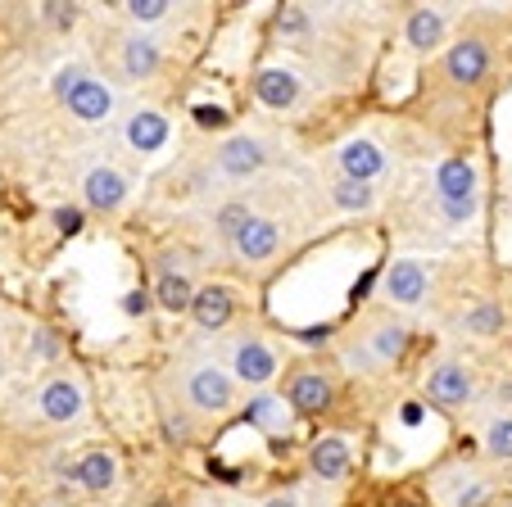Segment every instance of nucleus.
<instances>
[{
    "instance_id": "25",
    "label": "nucleus",
    "mask_w": 512,
    "mask_h": 507,
    "mask_svg": "<svg viewBox=\"0 0 512 507\" xmlns=\"http://www.w3.org/2000/svg\"><path fill=\"white\" fill-rule=\"evenodd\" d=\"M485 453L499 462H512V417L490 421V431H485Z\"/></svg>"
},
{
    "instance_id": "14",
    "label": "nucleus",
    "mask_w": 512,
    "mask_h": 507,
    "mask_svg": "<svg viewBox=\"0 0 512 507\" xmlns=\"http://www.w3.org/2000/svg\"><path fill=\"white\" fill-rule=\"evenodd\" d=\"M68 476L78 480L82 489H91V494H105V489H114V480H118V462H114V453L91 449V453H82V458L73 462Z\"/></svg>"
},
{
    "instance_id": "26",
    "label": "nucleus",
    "mask_w": 512,
    "mask_h": 507,
    "mask_svg": "<svg viewBox=\"0 0 512 507\" xmlns=\"http://www.w3.org/2000/svg\"><path fill=\"white\" fill-rule=\"evenodd\" d=\"M123 10H127V19L141 23V28H145V23H164L173 5H168V0H127Z\"/></svg>"
},
{
    "instance_id": "1",
    "label": "nucleus",
    "mask_w": 512,
    "mask_h": 507,
    "mask_svg": "<svg viewBox=\"0 0 512 507\" xmlns=\"http://www.w3.org/2000/svg\"><path fill=\"white\" fill-rule=\"evenodd\" d=\"M435 204L454 227L472 222L481 213V195H476V168L467 159H445L435 168Z\"/></svg>"
},
{
    "instance_id": "5",
    "label": "nucleus",
    "mask_w": 512,
    "mask_h": 507,
    "mask_svg": "<svg viewBox=\"0 0 512 507\" xmlns=\"http://www.w3.org/2000/svg\"><path fill=\"white\" fill-rule=\"evenodd\" d=\"M127 191H132V182H127L118 168H109V163H96V168H87V177H82V200H87V209H96V213L123 209Z\"/></svg>"
},
{
    "instance_id": "36",
    "label": "nucleus",
    "mask_w": 512,
    "mask_h": 507,
    "mask_svg": "<svg viewBox=\"0 0 512 507\" xmlns=\"http://www.w3.org/2000/svg\"><path fill=\"white\" fill-rule=\"evenodd\" d=\"M300 340H309V345H318V340H327V326H309V331H300Z\"/></svg>"
},
{
    "instance_id": "32",
    "label": "nucleus",
    "mask_w": 512,
    "mask_h": 507,
    "mask_svg": "<svg viewBox=\"0 0 512 507\" xmlns=\"http://www.w3.org/2000/svg\"><path fill=\"white\" fill-rule=\"evenodd\" d=\"M55 227L64 231V236H78L82 231V209H55Z\"/></svg>"
},
{
    "instance_id": "29",
    "label": "nucleus",
    "mask_w": 512,
    "mask_h": 507,
    "mask_svg": "<svg viewBox=\"0 0 512 507\" xmlns=\"http://www.w3.org/2000/svg\"><path fill=\"white\" fill-rule=\"evenodd\" d=\"M277 28L290 32V37H300V32H309V14H304L300 5H290V10L277 14Z\"/></svg>"
},
{
    "instance_id": "4",
    "label": "nucleus",
    "mask_w": 512,
    "mask_h": 507,
    "mask_svg": "<svg viewBox=\"0 0 512 507\" xmlns=\"http://www.w3.org/2000/svg\"><path fill=\"white\" fill-rule=\"evenodd\" d=\"M37 408H41V417H46V421H55V426H68V421L82 417V408H87V394H82V385L73 381V376H55V381L41 385Z\"/></svg>"
},
{
    "instance_id": "35",
    "label": "nucleus",
    "mask_w": 512,
    "mask_h": 507,
    "mask_svg": "<svg viewBox=\"0 0 512 507\" xmlns=\"http://www.w3.org/2000/svg\"><path fill=\"white\" fill-rule=\"evenodd\" d=\"M145 304H150V299H145L141 290H132V295H127V304H123V308H127V313H145Z\"/></svg>"
},
{
    "instance_id": "3",
    "label": "nucleus",
    "mask_w": 512,
    "mask_h": 507,
    "mask_svg": "<svg viewBox=\"0 0 512 507\" xmlns=\"http://www.w3.org/2000/svg\"><path fill=\"white\" fill-rule=\"evenodd\" d=\"M64 105H68V114L78 118V123L100 127V123H109V118H114V87L87 73L78 87L64 96Z\"/></svg>"
},
{
    "instance_id": "23",
    "label": "nucleus",
    "mask_w": 512,
    "mask_h": 507,
    "mask_svg": "<svg viewBox=\"0 0 512 507\" xmlns=\"http://www.w3.org/2000/svg\"><path fill=\"white\" fill-rule=\"evenodd\" d=\"M408 349V331L399 322H381L377 326V335L368 340V354H372V363H395L399 354Z\"/></svg>"
},
{
    "instance_id": "16",
    "label": "nucleus",
    "mask_w": 512,
    "mask_h": 507,
    "mask_svg": "<svg viewBox=\"0 0 512 507\" xmlns=\"http://www.w3.org/2000/svg\"><path fill=\"white\" fill-rule=\"evenodd\" d=\"M445 68L458 87H472V82L485 77V68H490V50H485V41H458V46L449 50Z\"/></svg>"
},
{
    "instance_id": "37",
    "label": "nucleus",
    "mask_w": 512,
    "mask_h": 507,
    "mask_svg": "<svg viewBox=\"0 0 512 507\" xmlns=\"http://www.w3.org/2000/svg\"><path fill=\"white\" fill-rule=\"evenodd\" d=\"M263 507H300V503H295V498H268Z\"/></svg>"
},
{
    "instance_id": "8",
    "label": "nucleus",
    "mask_w": 512,
    "mask_h": 507,
    "mask_svg": "<svg viewBox=\"0 0 512 507\" xmlns=\"http://www.w3.org/2000/svg\"><path fill=\"white\" fill-rule=\"evenodd\" d=\"M227 376H236L241 385H254V390H259V385H268L272 376H277V354H272L263 340L250 335V340H241V345L232 349V372Z\"/></svg>"
},
{
    "instance_id": "13",
    "label": "nucleus",
    "mask_w": 512,
    "mask_h": 507,
    "mask_svg": "<svg viewBox=\"0 0 512 507\" xmlns=\"http://www.w3.org/2000/svg\"><path fill=\"white\" fill-rule=\"evenodd\" d=\"M232 290L227 286H204V290H195V299H191V308L186 313L195 317V326H204V331H223L227 322H232Z\"/></svg>"
},
{
    "instance_id": "11",
    "label": "nucleus",
    "mask_w": 512,
    "mask_h": 507,
    "mask_svg": "<svg viewBox=\"0 0 512 507\" xmlns=\"http://www.w3.org/2000/svg\"><path fill=\"white\" fill-rule=\"evenodd\" d=\"M118 64H123V77L127 82H145V77H155L159 64H164V50H159V41L141 37V32H132V37L118 46Z\"/></svg>"
},
{
    "instance_id": "24",
    "label": "nucleus",
    "mask_w": 512,
    "mask_h": 507,
    "mask_svg": "<svg viewBox=\"0 0 512 507\" xmlns=\"http://www.w3.org/2000/svg\"><path fill=\"white\" fill-rule=\"evenodd\" d=\"M331 200H336L340 209H349V213H363V209H372V204H377V191H372V186H363V182H345V177H340V182L331 186Z\"/></svg>"
},
{
    "instance_id": "12",
    "label": "nucleus",
    "mask_w": 512,
    "mask_h": 507,
    "mask_svg": "<svg viewBox=\"0 0 512 507\" xmlns=\"http://www.w3.org/2000/svg\"><path fill=\"white\" fill-rule=\"evenodd\" d=\"M426 394L435 403H445V408H463L472 399V372L458 363H440L431 376H426Z\"/></svg>"
},
{
    "instance_id": "38",
    "label": "nucleus",
    "mask_w": 512,
    "mask_h": 507,
    "mask_svg": "<svg viewBox=\"0 0 512 507\" xmlns=\"http://www.w3.org/2000/svg\"><path fill=\"white\" fill-rule=\"evenodd\" d=\"M404 507H417V503H404Z\"/></svg>"
},
{
    "instance_id": "19",
    "label": "nucleus",
    "mask_w": 512,
    "mask_h": 507,
    "mask_svg": "<svg viewBox=\"0 0 512 507\" xmlns=\"http://www.w3.org/2000/svg\"><path fill=\"white\" fill-rule=\"evenodd\" d=\"M327 403H331V381L322 372H300L290 381V408L295 412L313 417V412H322Z\"/></svg>"
},
{
    "instance_id": "10",
    "label": "nucleus",
    "mask_w": 512,
    "mask_h": 507,
    "mask_svg": "<svg viewBox=\"0 0 512 507\" xmlns=\"http://www.w3.org/2000/svg\"><path fill=\"white\" fill-rule=\"evenodd\" d=\"M123 141L132 145L136 154H159L168 145V118L159 109H136L123 123Z\"/></svg>"
},
{
    "instance_id": "15",
    "label": "nucleus",
    "mask_w": 512,
    "mask_h": 507,
    "mask_svg": "<svg viewBox=\"0 0 512 507\" xmlns=\"http://www.w3.org/2000/svg\"><path fill=\"white\" fill-rule=\"evenodd\" d=\"M254 96L268 109H290L300 100V77L290 73V68H263V73L254 77Z\"/></svg>"
},
{
    "instance_id": "21",
    "label": "nucleus",
    "mask_w": 512,
    "mask_h": 507,
    "mask_svg": "<svg viewBox=\"0 0 512 507\" xmlns=\"http://www.w3.org/2000/svg\"><path fill=\"white\" fill-rule=\"evenodd\" d=\"M155 299H159V308H168V313H186V308H191V299H195V290H191V281H186L182 272L159 268Z\"/></svg>"
},
{
    "instance_id": "2",
    "label": "nucleus",
    "mask_w": 512,
    "mask_h": 507,
    "mask_svg": "<svg viewBox=\"0 0 512 507\" xmlns=\"http://www.w3.org/2000/svg\"><path fill=\"white\" fill-rule=\"evenodd\" d=\"M186 399H191V408H200V412H227L236 399V381L218 363H200V367H191V376H186Z\"/></svg>"
},
{
    "instance_id": "34",
    "label": "nucleus",
    "mask_w": 512,
    "mask_h": 507,
    "mask_svg": "<svg viewBox=\"0 0 512 507\" xmlns=\"http://www.w3.org/2000/svg\"><path fill=\"white\" fill-rule=\"evenodd\" d=\"M481 498H485V485H481V480H476V485H472V489H467V494H463V498H458V503H454V507H481Z\"/></svg>"
},
{
    "instance_id": "30",
    "label": "nucleus",
    "mask_w": 512,
    "mask_h": 507,
    "mask_svg": "<svg viewBox=\"0 0 512 507\" xmlns=\"http://www.w3.org/2000/svg\"><path fill=\"white\" fill-rule=\"evenodd\" d=\"M82 77H87V68H82V64H68V68H59V73H55V96L64 100L68 91H73V87H78V82H82Z\"/></svg>"
},
{
    "instance_id": "6",
    "label": "nucleus",
    "mask_w": 512,
    "mask_h": 507,
    "mask_svg": "<svg viewBox=\"0 0 512 507\" xmlns=\"http://www.w3.org/2000/svg\"><path fill=\"white\" fill-rule=\"evenodd\" d=\"M263 163H268V154H263L259 136H232V141L218 145V173L232 177V182H250Z\"/></svg>"
},
{
    "instance_id": "31",
    "label": "nucleus",
    "mask_w": 512,
    "mask_h": 507,
    "mask_svg": "<svg viewBox=\"0 0 512 507\" xmlns=\"http://www.w3.org/2000/svg\"><path fill=\"white\" fill-rule=\"evenodd\" d=\"M46 23H55V28L64 32L78 23V10H73V5H46Z\"/></svg>"
},
{
    "instance_id": "22",
    "label": "nucleus",
    "mask_w": 512,
    "mask_h": 507,
    "mask_svg": "<svg viewBox=\"0 0 512 507\" xmlns=\"http://www.w3.org/2000/svg\"><path fill=\"white\" fill-rule=\"evenodd\" d=\"M440 37H445V19H440L435 10H413L408 14V46L413 50L440 46Z\"/></svg>"
},
{
    "instance_id": "9",
    "label": "nucleus",
    "mask_w": 512,
    "mask_h": 507,
    "mask_svg": "<svg viewBox=\"0 0 512 507\" xmlns=\"http://www.w3.org/2000/svg\"><path fill=\"white\" fill-rule=\"evenodd\" d=\"M232 254L236 259H245V263H263V259H272L277 254V245H281V231H277V222L272 218H254L250 213V222H245L241 231H236L232 240Z\"/></svg>"
},
{
    "instance_id": "33",
    "label": "nucleus",
    "mask_w": 512,
    "mask_h": 507,
    "mask_svg": "<svg viewBox=\"0 0 512 507\" xmlns=\"http://www.w3.org/2000/svg\"><path fill=\"white\" fill-rule=\"evenodd\" d=\"M195 123H200V127H223L227 114L218 105H195Z\"/></svg>"
},
{
    "instance_id": "17",
    "label": "nucleus",
    "mask_w": 512,
    "mask_h": 507,
    "mask_svg": "<svg viewBox=\"0 0 512 507\" xmlns=\"http://www.w3.org/2000/svg\"><path fill=\"white\" fill-rule=\"evenodd\" d=\"M245 421L259 426V431H268V435H290V426H295L286 399H277V394H254V399L245 403Z\"/></svg>"
},
{
    "instance_id": "27",
    "label": "nucleus",
    "mask_w": 512,
    "mask_h": 507,
    "mask_svg": "<svg viewBox=\"0 0 512 507\" xmlns=\"http://www.w3.org/2000/svg\"><path fill=\"white\" fill-rule=\"evenodd\" d=\"M245 222H250V209H245L241 200H232V204H223V209H218V218H213V227H218V236H223V240H232L236 231L245 227Z\"/></svg>"
},
{
    "instance_id": "20",
    "label": "nucleus",
    "mask_w": 512,
    "mask_h": 507,
    "mask_svg": "<svg viewBox=\"0 0 512 507\" xmlns=\"http://www.w3.org/2000/svg\"><path fill=\"white\" fill-rule=\"evenodd\" d=\"M313 471L322 480H340L349 471V444L340 435H327V440L313 444Z\"/></svg>"
},
{
    "instance_id": "18",
    "label": "nucleus",
    "mask_w": 512,
    "mask_h": 507,
    "mask_svg": "<svg viewBox=\"0 0 512 507\" xmlns=\"http://www.w3.org/2000/svg\"><path fill=\"white\" fill-rule=\"evenodd\" d=\"M386 295L404 308L422 304L426 299V268L422 263H395V268L386 272Z\"/></svg>"
},
{
    "instance_id": "28",
    "label": "nucleus",
    "mask_w": 512,
    "mask_h": 507,
    "mask_svg": "<svg viewBox=\"0 0 512 507\" xmlns=\"http://www.w3.org/2000/svg\"><path fill=\"white\" fill-rule=\"evenodd\" d=\"M463 326L472 335H490V331H499V326H503V313L494 304H481V308H472V313L463 317Z\"/></svg>"
},
{
    "instance_id": "7",
    "label": "nucleus",
    "mask_w": 512,
    "mask_h": 507,
    "mask_svg": "<svg viewBox=\"0 0 512 507\" xmlns=\"http://www.w3.org/2000/svg\"><path fill=\"white\" fill-rule=\"evenodd\" d=\"M336 163H340V177H345V182H363V186H372L381 173H386V154H381V145L363 141V136L340 145Z\"/></svg>"
}]
</instances>
